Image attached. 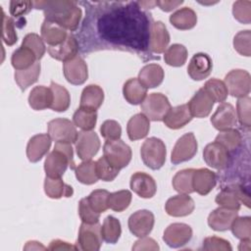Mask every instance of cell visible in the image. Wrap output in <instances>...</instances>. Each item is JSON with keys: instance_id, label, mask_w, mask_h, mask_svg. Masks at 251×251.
<instances>
[{"instance_id": "1", "label": "cell", "mask_w": 251, "mask_h": 251, "mask_svg": "<svg viewBox=\"0 0 251 251\" xmlns=\"http://www.w3.org/2000/svg\"><path fill=\"white\" fill-rule=\"evenodd\" d=\"M151 19L138 8H113L111 14L99 18L96 38L90 50L121 49L147 55Z\"/></svg>"}, {"instance_id": "2", "label": "cell", "mask_w": 251, "mask_h": 251, "mask_svg": "<svg viewBox=\"0 0 251 251\" xmlns=\"http://www.w3.org/2000/svg\"><path fill=\"white\" fill-rule=\"evenodd\" d=\"M36 9L44 12L46 20L52 21L65 29L71 31L78 27L81 19V10L74 1H36L33 2Z\"/></svg>"}, {"instance_id": "3", "label": "cell", "mask_w": 251, "mask_h": 251, "mask_svg": "<svg viewBox=\"0 0 251 251\" xmlns=\"http://www.w3.org/2000/svg\"><path fill=\"white\" fill-rule=\"evenodd\" d=\"M68 167L72 170L75 169L72 145L67 142H56L53 151L47 155L44 162L46 176L52 178L61 177Z\"/></svg>"}, {"instance_id": "4", "label": "cell", "mask_w": 251, "mask_h": 251, "mask_svg": "<svg viewBox=\"0 0 251 251\" xmlns=\"http://www.w3.org/2000/svg\"><path fill=\"white\" fill-rule=\"evenodd\" d=\"M140 155L143 163L152 170H159L166 162V145L157 137L146 139L140 149Z\"/></svg>"}, {"instance_id": "5", "label": "cell", "mask_w": 251, "mask_h": 251, "mask_svg": "<svg viewBox=\"0 0 251 251\" xmlns=\"http://www.w3.org/2000/svg\"><path fill=\"white\" fill-rule=\"evenodd\" d=\"M216 203L222 207L228 209L239 210L241 203L249 207L250 199L249 193L243 187V185L238 183H233L222 188L221 192L216 196Z\"/></svg>"}, {"instance_id": "6", "label": "cell", "mask_w": 251, "mask_h": 251, "mask_svg": "<svg viewBox=\"0 0 251 251\" xmlns=\"http://www.w3.org/2000/svg\"><path fill=\"white\" fill-rule=\"evenodd\" d=\"M103 153L106 160L116 169L126 167L131 160V149L123 140H107L103 146Z\"/></svg>"}, {"instance_id": "7", "label": "cell", "mask_w": 251, "mask_h": 251, "mask_svg": "<svg viewBox=\"0 0 251 251\" xmlns=\"http://www.w3.org/2000/svg\"><path fill=\"white\" fill-rule=\"evenodd\" d=\"M141 112L151 121H163L172 108L166 95L162 93H151L141 103Z\"/></svg>"}, {"instance_id": "8", "label": "cell", "mask_w": 251, "mask_h": 251, "mask_svg": "<svg viewBox=\"0 0 251 251\" xmlns=\"http://www.w3.org/2000/svg\"><path fill=\"white\" fill-rule=\"evenodd\" d=\"M48 135L56 142L75 143L77 138V130L75 124L68 119H55L48 123Z\"/></svg>"}, {"instance_id": "9", "label": "cell", "mask_w": 251, "mask_h": 251, "mask_svg": "<svg viewBox=\"0 0 251 251\" xmlns=\"http://www.w3.org/2000/svg\"><path fill=\"white\" fill-rule=\"evenodd\" d=\"M103 237L101 226L96 224L82 223L77 236V247L83 251H98L102 245Z\"/></svg>"}, {"instance_id": "10", "label": "cell", "mask_w": 251, "mask_h": 251, "mask_svg": "<svg viewBox=\"0 0 251 251\" xmlns=\"http://www.w3.org/2000/svg\"><path fill=\"white\" fill-rule=\"evenodd\" d=\"M227 92L233 97L248 96L251 87L250 74L244 70H232L225 77Z\"/></svg>"}, {"instance_id": "11", "label": "cell", "mask_w": 251, "mask_h": 251, "mask_svg": "<svg viewBox=\"0 0 251 251\" xmlns=\"http://www.w3.org/2000/svg\"><path fill=\"white\" fill-rule=\"evenodd\" d=\"M198 144L193 132L183 134L176 142L173 151L171 161L174 165H177L192 159L197 152Z\"/></svg>"}, {"instance_id": "12", "label": "cell", "mask_w": 251, "mask_h": 251, "mask_svg": "<svg viewBox=\"0 0 251 251\" xmlns=\"http://www.w3.org/2000/svg\"><path fill=\"white\" fill-rule=\"evenodd\" d=\"M100 149V140L96 132L82 130L77 134L75 150L78 158L82 161L91 160Z\"/></svg>"}, {"instance_id": "13", "label": "cell", "mask_w": 251, "mask_h": 251, "mask_svg": "<svg viewBox=\"0 0 251 251\" xmlns=\"http://www.w3.org/2000/svg\"><path fill=\"white\" fill-rule=\"evenodd\" d=\"M231 154L219 142H211L203 150V159L206 164L216 170H224L231 160Z\"/></svg>"}, {"instance_id": "14", "label": "cell", "mask_w": 251, "mask_h": 251, "mask_svg": "<svg viewBox=\"0 0 251 251\" xmlns=\"http://www.w3.org/2000/svg\"><path fill=\"white\" fill-rule=\"evenodd\" d=\"M192 237V228L183 223H174L164 231L163 240L172 248H179L190 241Z\"/></svg>"}, {"instance_id": "15", "label": "cell", "mask_w": 251, "mask_h": 251, "mask_svg": "<svg viewBox=\"0 0 251 251\" xmlns=\"http://www.w3.org/2000/svg\"><path fill=\"white\" fill-rule=\"evenodd\" d=\"M154 222V215L151 211L138 210L128 218V228L133 235L143 237L152 231Z\"/></svg>"}, {"instance_id": "16", "label": "cell", "mask_w": 251, "mask_h": 251, "mask_svg": "<svg viewBox=\"0 0 251 251\" xmlns=\"http://www.w3.org/2000/svg\"><path fill=\"white\" fill-rule=\"evenodd\" d=\"M63 72L66 79L75 85H80L85 82L88 77L87 65L80 56L64 62Z\"/></svg>"}, {"instance_id": "17", "label": "cell", "mask_w": 251, "mask_h": 251, "mask_svg": "<svg viewBox=\"0 0 251 251\" xmlns=\"http://www.w3.org/2000/svg\"><path fill=\"white\" fill-rule=\"evenodd\" d=\"M211 123L216 129L221 131L233 128L237 124V116L234 107L229 103L223 102L212 116Z\"/></svg>"}, {"instance_id": "18", "label": "cell", "mask_w": 251, "mask_h": 251, "mask_svg": "<svg viewBox=\"0 0 251 251\" xmlns=\"http://www.w3.org/2000/svg\"><path fill=\"white\" fill-rule=\"evenodd\" d=\"M237 216L238 210L221 206L210 213L208 217V225L216 231H225L230 228L232 222Z\"/></svg>"}, {"instance_id": "19", "label": "cell", "mask_w": 251, "mask_h": 251, "mask_svg": "<svg viewBox=\"0 0 251 251\" xmlns=\"http://www.w3.org/2000/svg\"><path fill=\"white\" fill-rule=\"evenodd\" d=\"M130 188L141 198H152L157 191L154 178L143 172H136L131 176Z\"/></svg>"}, {"instance_id": "20", "label": "cell", "mask_w": 251, "mask_h": 251, "mask_svg": "<svg viewBox=\"0 0 251 251\" xmlns=\"http://www.w3.org/2000/svg\"><path fill=\"white\" fill-rule=\"evenodd\" d=\"M195 208L193 199L188 194H178L168 199L165 210L172 217H185L190 215Z\"/></svg>"}, {"instance_id": "21", "label": "cell", "mask_w": 251, "mask_h": 251, "mask_svg": "<svg viewBox=\"0 0 251 251\" xmlns=\"http://www.w3.org/2000/svg\"><path fill=\"white\" fill-rule=\"evenodd\" d=\"M213 69V63L206 53H197L191 58L187 73L193 80H202L209 76Z\"/></svg>"}, {"instance_id": "22", "label": "cell", "mask_w": 251, "mask_h": 251, "mask_svg": "<svg viewBox=\"0 0 251 251\" xmlns=\"http://www.w3.org/2000/svg\"><path fill=\"white\" fill-rule=\"evenodd\" d=\"M169 42L170 34L166 25L160 21L154 22L150 30L149 50L152 53L161 54L167 50Z\"/></svg>"}, {"instance_id": "23", "label": "cell", "mask_w": 251, "mask_h": 251, "mask_svg": "<svg viewBox=\"0 0 251 251\" xmlns=\"http://www.w3.org/2000/svg\"><path fill=\"white\" fill-rule=\"evenodd\" d=\"M52 139L48 134L39 133L32 136L26 146V157L31 163H36L46 155L50 149Z\"/></svg>"}, {"instance_id": "24", "label": "cell", "mask_w": 251, "mask_h": 251, "mask_svg": "<svg viewBox=\"0 0 251 251\" xmlns=\"http://www.w3.org/2000/svg\"><path fill=\"white\" fill-rule=\"evenodd\" d=\"M214 103H215L214 100L207 93V91L202 87L190 99L187 106L189 108V111L192 117L205 118L211 113Z\"/></svg>"}, {"instance_id": "25", "label": "cell", "mask_w": 251, "mask_h": 251, "mask_svg": "<svg viewBox=\"0 0 251 251\" xmlns=\"http://www.w3.org/2000/svg\"><path fill=\"white\" fill-rule=\"evenodd\" d=\"M47 51L52 58L58 61L66 62L77 56L78 42L75 36L70 33L63 43L56 46H49Z\"/></svg>"}, {"instance_id": "26", "label": "cell", "mask_w": 251, "mask_h": 251, "mask_svg": "<svg viewBox=\"0 0 251 251\" xmlns=\"http://www.w3.org/2000/svg\"><path fill=\"white\" fill-rule=\"evenodd\" d=\"M217 176L209 169L201 168L194 170L192 177L193 190L200 195H207L216 186Z\"/></svg>"}, {"instance_id": "27", "label": "cell", "mask_w": 251, "mask_h": 251, "mask_svg": "<svg viewBox=\"0 0 251 251\" xmlns=\"http://www.w3.org/2000/svg\"><path fill=\"white\" fill-rule=\"evenodd\" d=\"M68 35L67 29L58 24L46 19L43 21L41 25V38L49 46H56L63 43Z\"/></svg>"}, {"instance_id": "28", "label": "cell", "mask_w": 251, "mask_h": 251, "mask_svg": "<svg viewBox=\"0 0 251 251\" xmlns=\"http://www.w3.org/2000/svg\"><path fill=\"white\" fill-rule=\"evenodd\" d=\"M192 118L187 104H182L171 108L163 121L169 128L177 129L188 124Z\"/></svg>"}, {"instance_id": "29", "label": "cell", "mask_w": 251, "mask_h": 251, "mask_svg": "<svg viewBox=\"0 0 251 251\" xmlns=\"http://www.w3.org/2000/svg\"><path fill=\"white\" fill-rule=\"evenodd\" d=\"M164 70L160 65L149 64L140 70L137 78L148 89L159 86L164 79Z\"/></svg>"}, {"instance_id": "30", "label": "cell", "mask_w": 251, "mask_h": 251, "mask_svg": "<svg viewBox=\"0 0 251 251\" xmlns=\"http://www.w3.org/2000/svg\"><path fill=\"white\" fill-rule=\"evenodd\" d=\"M53 103V93L50 87L43 85L35 86L29 93L28 104L36 111L51 108Z\"/></svg>"}, {"instance_id": "31", "label": "cell", "mask_w": 251, "mask_h": 251, "mask_svg": "<svg viewBox=\"0 0 251 251\" xmlns=\"http://www.w3.org/2000/svg\"><path fill=\"white\" fill-rule=\"evenodd\" d=\"M150 129L149 119L142 113L131 117L126 126V131L130 140H138L144 138Z\"/></svg>"}, {"instance_id": "32", "label": "cell", "mask_w": 251, "mask_h": 251, "mask_svg": "<svg viewBox=\"0 0 251 251\" xmlns=\"http://www.w3.org/2000/svg\"><path fill=\"white\" fill-rule=\"evenodd\" d=\"M123 93L126 100L132 105H138L143 102L147 95V88L138 78H129L123 87Z\"/></svg>"}, {"instance_id": "33", "label": "cell", "mask_w": 251, "mask_h": 251, "mask_svg": "<svg viewBox=\"0 0 251 251\" xmlns=\"http://www.w3.org/2000/svg\"><path fill=\"white\" fill-rule=\"evenodd\" d=\"M44 191L48 197L53 199L71 197L74 194L73 187L65 183L61 177L52 178L46 176L44 179Z\"/></svg>"}, {"instance_id": "34", "label": "cell", "mask_w": 251, "mask_h": 251, "mask_svg": "<svg viewBox=\"0 0 251 251\" xmlns=\"http://www.w3.org/2000/svg\"><path fill=\"white\" fill-rule=\"evenodd\" d=\"M104 91L96 84H89L83 88L80 97V106L82 108H88L97 110L103 103Z\"/></svg>"}, {"instance_id": "35", "label": "cell", "mask_w": 251, "mask_h": 251, "mask_svg": "<svg viewBox=\"0 0 251 251\" xmlns=\"http://www.w3.org/2000/svg\"><path fill=\"white\" fill-rule=\"evenodd\" d=\"M170 22L176 28L186 30L195 26L197 24V16L192 9L184 7L173 13L170 17Z\"/></svg>"}, {"instance_id": "36", "label": "cell", "mask_w": 251, "mask_h": 251, "mask_svg": "<svg viewBox=\"0 0 251 251\" xmlns=\"http://www.w3.org/2000/svg\"><path fill=\"white\" fill-rule=\"evenodd\" d=\"M37 61L38 60L35 54L29 48L25 46H21L20 48L15 50L11 58L12 66L16 71L26 70Z\"/></svg>"}, {"instance_id": "37", "label": "cell", "mask_w": 251, "mask_h": 251, "mask_svg": "<svg viewBox=\"0 0 251 251\" xmlns=\"http://www.w3.org/2000/svg\"><path fill=\"white\" fill-rule=\"evenodd\" d=\"M73 121L75 126L82 130H92L97 122L96 110L79 107L73 116Z\"/></svg>"}, {"instance_id": "38", "label": "cell", "mask_w": 251, "mask_h": 251, "mask_svg": "<svg viewBox=\"0 0 251 251\" xmlns=\"http://www.w3.org/2000/svg\"><path fill=\"white\" fill-rule=\"evenodd\" d=\"M40 63L35 62L30 68L15 72V80L22 90H25L28 86L37 81L40 75Z\"/></svg>"}, {"instance_id": "39", "label": "cell", "mask_w": 251, "mask_h": 251, "mask_svg": "<svg viewBox=\"0 0 251 251\" xmlns=\"http://www.w3.org/2000/svg\"><path fill=\"white\" fill-rule=\"evenodd\" d=\"M50 88L53 93V103L51 109L56 112H65L69 109L71 103V96L69 91L62 85L51 81Z\"/></svg>"}, {"instance_id": "40", "label": "cell", "mask_w": 251, "mask_h": 251, "mask_svg": "<svg viewBox=\"0 0 251 251\" xmlns=\"http://www.w3.org/2000/svg\"><path fill=\"white\" fill-rule=\"evenodd\" d=\"M215 141L222 144L231 154L240 148L242 143V137L237 129L229 128L221 131L216 136Z\"/></svg>"}, {"instance_id": "41", "label": "cell", "mask_w": 251, "mask_h": 251, "mask_svg": "<svg viewBox=\"0 0 251 251\" xmlns=\"http://www.w3.org/2000/svg\"><path fill=\"white\" fill-rule=\"evenodd\" d=\"M101 233L103 240L107 243L115 244L118 242L122 233L120 221L113 216H108L101 226Z\"/></svg>"}, {"instance_id": "42", "label": "cell", "mask_w": 251, "mask_h": 251, "mask_svg": "<svg viewBox=\"0 0 251 251\" xmlns=\"http://www.w3.org/2000/svg\"><path fill=\"white\" fill-rule=\"evenodd\" d=\"M194 169H184L177 172L173 177V186L176 191L182 194H190L194 192L192 185Z\"/></svg>"}, {"instance_id": "43", "label": "cell", "mask_w": 251, "mask_h": 251, "mask_svg": "<svg viewBox=\"0 0 251 251\" xmlns=\"http://www.w3.org/2000/svg\"><path fill=\"white\" fill-rule=\"evenodd\" d=\"M75 177L83 184H93L98 180L96 173V162L91 160L83 161L75 169Z\"/></svg>"}, {"instance_id": "44", "label": "cell", "mask_w": 251, "mask_h": 251, "mask_svg": "<svg viewBox=\"0 0 251 251\" xmlns=\"http://www.w3.org/2000/svg\"><path fill=\"white\" fill-rule=\"evenodd\" d=\"M187 59V49L181 44H173L167 48L164 55L165 62L172 67L183 66Z\"/></svg>"}, {"instance_id": "45", "label": "cell", "mask_w": 251, "mask_h": 251, "mask_svg": "<svg viewBox=\"0 0 251 251\" xmlns=\"http://www.w3.org/2000/svg\"><path fill=\"white\" fill-rule=\"evenodd\" d=\"M203 88L211 96L214 102H219V103L225 102L228 94L225 82L218 78H211L207 80Z\"/></svg>"}, {"instance_id": "46", "label": "cell", "mask_w": 251, "mask_h": 251, "mask_svg": "<svg viewBox=\"0 0 251 251\" xmlns=\"http://www.w3.org/2000/svg\"><path fill=\"white\" fill-rule=\"evenodd\" d=\"M131 202V193L128 190H120L110 193L108 196V207L116 212H123Z\"/></svg>"}, {"instance_id": "47", "label": "cell", "mask_w": 251, "mask_h": 251, "mask_svg": "<svg viewBox=\"0 0 251 251\" xmlns=\"http://www.w3.org/2000/svg\"><path fill=\"white\" fill-rule=\"evenodd\" d=\"M233 235L242 240L251 237V218L249 216L236 217L230 226Z\"/></svg>"}, {"instance_id": "48", "label": "cell", "mask_w": 251, "mask_h": 251, "mask_svg": "<svg viewBox=\"0 0 251 251\" xmlns=\"http://www.w3.org/2000/svg\"><path fill=\"white\" fill-rule=\"evenodd\" d=\"M109 192L105 189H96L93 190L86 198L92 207L94 211L97 213L101 214L105 212L109 207H108V196Z\"/></svg>"}, {"instance_id": "49", "label": "cell", "mask_w": 251, "mask_h": 251, "mask_svg": "<svg viewBox=\"0 0 251 251\" xmlns=\"http://www.w3.org/2000/svg\"><path fill=\"white\" fill-rule=\"evenodd\" d=\"M236 116L240 125L247 128L251 126V99L248 96L241 97L237 100Z\"/></svg>"}, {"instance_id": "50", "label": "cell", "mask_w": 251, "mask_h": 251, "mask_svg": "<svg viewBox=\"0 0 251 251\" xmlns=\"http://www.w3.org/2000/svg\"><path fill=\"white\" fill-rule=\"evenodd\" d=\"M120 170L114 168L103 156L96 161V173L98 178L104 181H112L119 175Z\"/></svg>"}, {"instance_id": "51", "label": "cell", "mask_w": 251, "mask_h": 251, "mask_svg": "<svg viewBox=\"0 0 251 251\" xmlns=\"http://www.w3.org/2000/svg\"><path fill=\"white\" fill-rule=\"evenodd\" d=\"M22 46L29 48L35 54L37 60H40L46 51L43 39L36 33L26 34L23 39Z\"/></svg>"}, {"instance_id": "52", "label": "cell", "mask_w": 251, "mask_h": 251, "mask_svg": "<svg viewBox=\"0 0 251 251\" xmlns=\"http://www.w3.org/2000/svg\"><path fill=\"white\" fill-rule=\"evenodd\" d=\"M233 47L240 55L249 57L251 54V31L247 29L236 33L233 38Z\"/></svg>"}, {"instance_id": "53", "label": "cell", "mask_w": 251, "mask_h": 251, "mask_svg": "<svg viewBox=\"0 0 251 251\" xmlns=\"http://www.w3.org/2000/svg\"><path fill=\"white\" fill-rule=\"evenodd\" d=\"M2 39L9 46L14 45L18 40V35L15 29V23L11 18L5 15L3 10H2Z\"/></svg>"}, {"instance_id": "54", "label": "cell", "mask_w": 251, "mask_h": 251, "mask_svg": "<svg viewBox=\"0 0 251 251\" xmlns=\"http://www.w3.org/2000/svg\"><path fill=\"white\" fill-rule=\"evenodd\" d=\"M232 14L239 23L248 25L251 23V2L235 1L232 5Z\"/></svg>"}, {"instance_id": "55", "label": "cell", "mask_w": 251, "mask_h": 251, "mask_svg": "<svg viewBox=\"0 0 251 251\" xmlns=\"http://www.w3.org/2000/svg\"><path fill=\"white\" fill-rule=\"evenodd\" d=\"M78 215L82 223L96 224L99 222L100 214L92 209L87 198H82L78 203Z\"/></svg>"}, {"instance_id": "56", "label": "cell", "mask_w": 251, "mask_h": 251, "mask_svg": "<svg viewBox=\"0 0 251 251\" xmlns=\"http://www.w3.org/2000/svg\"><path fill=\"white\" fill-rule=\"evenodd\" d=\"M100 132L106 140H117L122 135V127L117 121L107 120L102 124Z\"/></svg>"}, {"instance_id": "57", "label": "cell", "mask_w": 251, "mask_h": 251, "mask_svg": "<svg viewBox=\"0 0 251 251\" xmlns=\"http://www.w3.org/2000/svg\"><path fill=\"white\" fill-rule=\"evenodd\" d=\"M231 245L230 243L221 237L218 236H210L206 237L203 240V245H202V250H223V251H230Z\"/></svg>"}, {"instance_id": "58", "label": "cell", "mask_w": 251, "mask_h": 251, "mask_svg": "<svg viewBox=\"0 0 251 251\" xmlns=\"http://www.w3.org/2000/svg\"><path fill=\"white\" fill-rule=\"evenodd\" d=\"M33 6L31 1H11L10 2V14L13 17H21L27 14Z\"/></svg>"}, {"instance_id": "59", "label": "cell", "mask_w": 251, "mask_h": 251, "mask_svg": "<svg viewBox=\"0 0 251 251\" xmlns=\"http://www.w3.org/2000/svg\"><path fill=\"white\" fill-rule=\"evenodd\" d=\"M160 247L158 245V243L150 237H140V239H138L137 241H135L134 245L132 246V250H159Z\"/></svg>"}, {"instance_id": "60", "label": "cell", "mask_w": 251, "mask_h": 251, "mask_svg": "<svg viewBox=\"0 0 251 251\" xmlns=\"http://www.w3.org/2000/svg\"><path fill=\"white\" fill-rule=\"evenodd\" d=\"M78 247L72 245L66 241L60 239L52 240L48 246V250H77Z\"/></svg>"}, {"instance_id": "61", "label": "cell", "mask_w": 251, "mask_h": 251, "mask_svg": "<svg viewBox=\"0 0 251 251\" xmlns=\"http://www.w3.org/2000/svg\"><path fill=\"white\" fill-rule=\"evenodd\" d=\"M155 3L160 7L161 10L165 12H170L181 5L183 1H156Z\"/></svg>"}, {"instance_id": "62", "label": "cell", "mask_w": 251, "mask_h": 251, "mask_svg": "<svg viewBox=\"0 0 251 251\" xmlns=\"http://www.w3.org/2000/svg\"><path fill=\"white\" fill-rule=\"evenodd\" d=\"M24 249L25 250H45L46 247L37 241H27Z\"/></svg>"}]
</instances>
